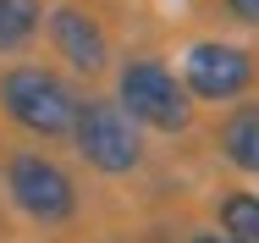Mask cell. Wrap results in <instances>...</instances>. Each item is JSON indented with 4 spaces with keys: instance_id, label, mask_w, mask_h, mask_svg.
Masks as SVG:
<instances>
[{
    "instance_id": "1",
    "label": "cell",
    "mask_w": 259,
    "mask_h": 243,
    "mask_svg": "<svg viewBox=\"0 0 259 243\" xmlns=\"http://www.w3.org/2000/svg\"><path fill=\"white\" fill-rule=\"evenodd\" d=\"M77 99L83 94L61 72H50V66L22 61L11 72H0V105H6V116L22 133H33V138H66L72 116H77Z\"/></svg>"
},
{
    "instance_id": "7",
    "label": "cell",
    "mask_w": 259,
    "mask_h": 243,
    "mask_svg": "<svg viewBox=\"0 0 259 243\" xmlns=\"http://www.w3.org/2000/svg\"><path fill=\"white\" fill-rule=\"evenodd\" d=\"M215 149L243 177H259V105H232L215 127Z\"/></svg>"
},
{
    "instance_id": "10",
    "label": "cell",
    "mask_w": 259,
    "mask_h": 243,
    "mask_svg": "<svg viewBox=\"0 0 259 243\" xmlns=\"http://www.w3.org/2000/svg\"><path fill=\"white\" fill-rule=\"evenodd\" d=\"M237 22H248V28H259V0H221Z\"/></svg>"
},
{
    "instance_id": "2",
    "label": "cell",
    "mask_w": 259,
    "mask_h": 243,
    "mask_svg": "<svg viewBox=\"0 0 259 243\" xmlns=\"http://www.w3.org/2000/svg\"><path fill=\"white\" fill-rule=\"evenodd\" d=\"M116 105L138 127H155V133H188L193 127V99L182 89V78L165 61H155V55L121 61V72H116Z\"/></svg>"
},
{
    "instance_id": "8",
    "label": "cell",
    "mask_w": 259,
    "mask_h": 243,
    "mask_svg": "<svg viewBox=\"0 0 259 243\" xmlns=\"http://www.w3.org/2000/svg\"><path fill=\"white\" fill-rule=\"evenodd\" d=\"M215 216H221L226 243H259V194H248V188H226V194L215 199Z\"/></svg>"
},
{
    "instance_id": "6",
    "label": "cell",
    "mask_w": 259,
    "mask_h": 243,
    "mask_svg": "<svg viewBox=\"0 0 259 243\" xmlns=\"http://www.w3.org/2000/svg\"><path fill=\"white\" fill-rule=\"evenodd\" d=\"M39 28L50 33L55 55L77 78H100L105 66H110V33H105V22L94 11H83V6H50Z\"/></svg>"
},
{
    "instance_id": "5",
    "label": "cell",
    "mask_w": 259,
    "mask_h": 243,
    "mask_svg": "<svg viewBox=\"0 0 259 243\" xmlns=\"http://www.w3.org/2000/svg\"><path fill=\"white\" fill-rule=\"evenodd\" d=\"M254 83V55L226 39H199L182 55V89L188 99H209V105H226V99H243Z\"/></svg>"
},
{
    "instance_id": "9",
    "label": "cell",
    "mask_w": 259,
    "mask_h": 243,
    "mask_svg": "<svg viewBox=\"0 0 259 243\" xmlns=\"http://www.w3.org/2000/svg\"><path fill=\"white\" fill-rule=\"evenodd\" d=\"M39 22H45V0H0V55L28 50Z\"/></svg>"
},
{
    "instance_id": "3",
    "label": "cell",
    "mask_w": 259,
    "mask_h": 243,
    "mask_svg": "<svg viewBox=\"0 0 259 243\" xmlns=\"http://www.w3.org/2000/svg\"><path fill=\"white\" fill-rule=\"evenodd\" d=\"M66 138L77 144V155L100 177H127V171L144 166V133L116 99H77V116H72Z\"/></svg>"
},
{
    "instance_id": "11",
    "label": "cell",
    "mask_w": 259,
    "mask_h": 243,
    "mask_svg": "<svg viewBox=\"0 0 259 243\" xmlns=\"http://www.w3.org/2000/svg\"><path fill=\"white\" fill-rule=\"evenodd\" d=\"M188 243H226V238H215V232H193Z\"/></svg>"
},
{
    "instance_id": "4",
    "label": "cell",
    "mask_w": 259,
    "mask_h": 243,
    "mask_svg": "<svg viewBox=\"0 0 259 243\" xmlns=\"http://www.w3.org/2000/svg\"><path fill=\"white\" fill-rule=\"evenodd\" d=\"M6 194L39 227H66L77 216V183H72V171L61 160H50V155H39V149H22V155L6 160Z\"/></svg>"
}]
</instances>
